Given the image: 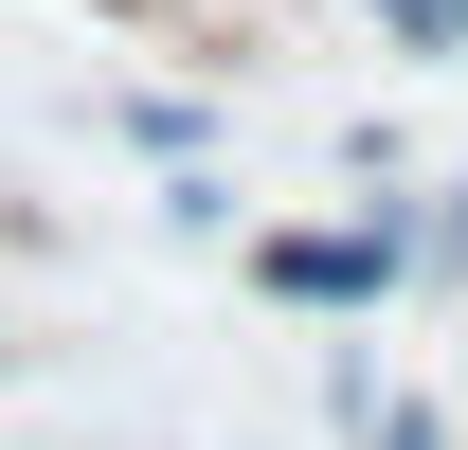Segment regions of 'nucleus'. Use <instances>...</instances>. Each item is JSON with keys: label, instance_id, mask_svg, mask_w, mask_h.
I'll list each match as a JSON object with an SVG mask.
<instances>
[{"label": "nucleus", "instance_id": "f257e3e1", "mask_svg": "<svg viewBox=\"0 0 468 450\" xmlns=\"http://www.w3.org/2000/svg\"><path fill=\"white\" fill-rule=\"evenodd\" d=\"M252 288H271V306H397V217H289V234H252Z\"/></svg>", "mask_w": 468, "mask_h": 450}, {"label": "nucleus", "instance_id": "f03ea898", "mask_svg": "<svg viewBox=\"0 0 468 450\" xmlns=\"http://www.w3.org/2000/svg\"><path fill=\"white\" fill-rule=\"evenodd\" d=\"M397 288H468V180L397 198Z\"/></svg>", "mask_w": 468, "mask_h": 450}, {"label": "nucleus", "instance_id": "7ed1b4c3", "mask_svg": "<svg viewBox=\"0 0 468 450\" xmlns=\"http://www.w3.org/2000/svg\"><path fill=\"white\" fill-rule=\"evenodd\" d=\"M378 37L397 55H468V0H378Z\"/></svg>", "mask_w": 468, "mask_h": 450}, {"label": "nucleus", "instance_id": "20e7f679", "mask_svg": "<svg viewBox=\"0 0 468 450\" xmlns=\"http://www.w3.org/2000/svg\"><path fill=\"white\" fill-rule=\"evenodd\" d=\"M360 450H451V433H432L414 396H360Z\"/></svg>", "mask_w": 468, "mask_h": 450}]
</instances>
